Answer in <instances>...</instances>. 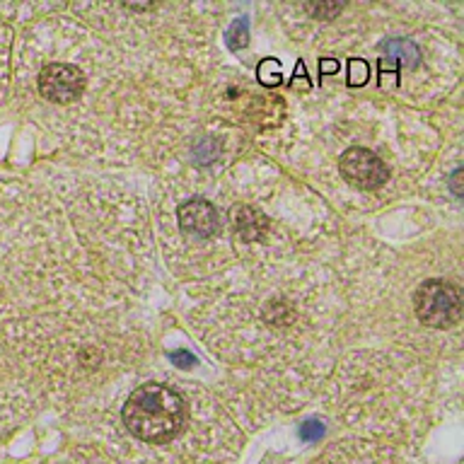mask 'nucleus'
I'll use <instances>...</instances> for the list:
<instances>
[{"label":"nucleus","instance_id":"nucleus-1","mask_svg":"<svg viewBox=\"0 0 464 464\" xmlns=\"http://www.w3.org/2000/svg\"><path fill=\"white\" fill-rule=\"evenodd\" d=\"M186 406L184 399L167 384L150 382L138 387L123 404V424L143 443H167L184 428Z\"/></svg>","mask_w":464,"mask_h":464},{"label":"nucleus","instance_id":"nucleus-2","mask_svg":"<svg viewBox=\"0 0 464 464\" xmlns=\"http://www.w3.org/2000/svg\"><path fill=\"white\" fill-rule=\"evenodd\" d=\"M462 291L450 281H426L413 295V310L421 324L448 329L462 319Z\"/></svg>","mask_w":464,"mask_h":464},{"label":"nucleus","instance_id":"nucleus-3","mask_svg":"<svg viewBox=\"0 0 464 464\" xmlns=\"http://www.w3.org/2000/svg\"><path fill=\"white\" fill-rule=\"evenodd\" d=\"M339 169L351 186L363 191L378 189L389 177L387 164L367 148H348L339 160Z\"/></svg>","mask_w":464,"mask_h":464},{"label":"nucleus","instance_id":"nucleus-4","mask_svg":"<svg viewBox=\"0 0 464 464\" xmlns=\"http://www.w3.org/2000/svg\"><path fill=\"white\" fill-rule=\"evenodd\" d=\"M85 90V75L71 63H49L39 73V92L49 102L68 104Z\"/></svg>","mask_w":464,"mask_h":464},{"label":"nucleus","instance_id":"nucleus-5","mask_svg":"<svg viewBox=\"0 0 464 464\" xmlns=\"http://www.w3.org/2000/svg\"><path fill=\"white\" fill-rule=\"evenodd\" d=\"M179 228L186 235L194 237H210L218 230V210L206 199H191L179 206L177 210Z\"/></svg>","mask_w":464,"mask_h":464},{"label":"nucleus","instance_id":"nucleus-6","mask_svg":"<svg viewBox=\"0 0 464 464\" xmlns=\"http://www.w3.org/2000/svg\"><path fill=\"white\" fill-rule=\"evenodd\" d=\"M235 228L240 232L242 240L247 242H256L266 235V230H269V220L261 210L252 208V206H242L240 213L235 215Z\"/></svg>","mask_w":464,"mask_h":464},{"label":"nucleus","instance_id":"nucleus-7","mask_svg":"<svg viewBox=\"0 0 464 464\" xmlns=\"http://www.w3.org/2000/svg\"><path fill=\"white\" fill-rule=\"evenodd\" d=\"M384 53H387V58L404 63L406 68H416L421 61L419 46L408 39H389L387 44H384Z\"/></svg>","mask_w":464,"mask_h":464},{"label":"nucleus","instance_id":"nucleus-8","mask_svg":"<svg viewBox=\"0 0 464 464\" xmlns=\"http://www.w3.org/2000/svg\"><path fill=\"white\" fill-rule=\"evenodd\" d=\"M256 77H259L261 85H278V82H281V77H283L281 63H278V61H271V58L261 61L259 68H256Z\"/></svg>","mask_w":464,"mask_h":464},{"label":"nucleus","instance_id":"nucleus-9","mask_svg":"<svg viewBox=\"0 0 464 464\" xmlns=\"http://www.w3.org/2000/svg\"><path fill=\"white\" fill-rule=\"evenodd\" d=\"M247 39H249V25H247V17H240V20L232 22L228 32V44L230 49H245Z\"/></svg>","mask_w":464,"mask_h":464},{"label":"nucleus","instance_id":"nucleus-10","mask_svg":"<svg viewBox=\"0 0 464 464\" xmlns=\"http://www.w3.org/2000/svg\"><path fill=\"white\" fill-rule=\"evenodd\" d=\"M367 77H370V66L363 58H351L348 61V85L361 87L367 82Z\"/></svg>","mask_w":464,"mask_h":464},{"label":"nucleus","instance_id":"nucleus-11","mask_svg":"<svg viewBox=\"0 0 464 464\" xmlns=\"http://www.w3.org/2000/svg\"><path fill=\"white\" fill-rule=\"evenodd\" d=\"M324 433H327V428H324V424H321V421H317V419L305 421V424L300 426V438L307 440V443L321 440V438H324Z\"/></svg>","mask_w":464,"mask_h":464},{"label":"nucleus","instance_id":"nucleus-12","mask_svg":"<svg viewBox=\"0 0 464 464\" xmlns=\"http://www.w3.org/2000/svg\"><path fill=\"white\" fill-rule=\"evenodd\" d=\"M169 361H172V363H174V365H177V367H184V370H189V367H194V365H196V358H194V353L184 351V348H179V351L169 353Z\"/></svg>","mask_w":464,"mask_h":464},{"label":"nucleus","instance_id":"nucleus-13","mask_svg":"<svg viewBox=\"0 0 464 464\" xmlns=\"http://www.w3.org/2000/svg\"><path fill=\"white\" fill-rule=\"evenodd\" d=\"M343 10V5H329V3H324V5H312L310 12L317 17V20H332L334 15H339V12Z\"/></svg>","mask_w":464,"mask_h":464},{"label":"nucleus","instance_id":"nucleus-14","mask_svg":"<svg viewBox=\"0 0 464 464\" xmlns=\"http://www.w3.org/2000/svg\"><path fill=\"white\" fill-rule=\"evenodd\" d=\"M462 169H457V172L452 174V179H450V186H452V194L454 196H462Z\"/></svg>","mask_w":464,"mask_h":464},{"label":"nucleus","instance_id":"nucleus-15","mask_svg":"<svg viewBox=\"0 0 464 464\" xmlns=\"http://www.w3.org/2000/svg\"><path fill=\"white\" fill-rule=\"evenodd\" d=\"M327 71L329 73H337L339 71V63L334 61V58H332V61H321V73H327Z\"/></svg>","mask_w":464,"mask_h":464}]
</instances>
